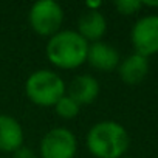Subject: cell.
<instances>
[{
    "label": "cell",
    "instance_id": "cell-11",
    "mask_svg": "<svg viewBox=\"0 0 158 158\" xmlns=\"http://www.w3.org/2000/svg\"><path fill=\"white\" fill-rule=\"evenodd\" d=\"M107 31V20L98 10H89L79 17L77 33L87 42H99Z\"/></svg>",
    "mask_w": 158,
    "mask_h": 158
},
{
    "label": "cell",
    "instance_id": "cell-14",
    "mask_svg": "<svg viewBox=\"0 0 158 158\" xmlns=\"http://www.w3.org/2000/svg\"><path fill=\"white\" fill-rule=\"evenodd\" d=\"M13 158H37V156L33 152V149H30L27 146H22L16 152H13Z\"/></svg>",
    "mask_w": 158,
    "mask_h": 158
},
{
    "label": "cell",
    "instance_id": "cell-2",
    "mask_svg": "<svg viewBox=\"0 0 158 158\" xmlns=\"http://www.w3.org/2000/svg\"><path fill=\"white\" fill-rule=\"evenodd\" d=\"M129 144L127 130L116 121H99L87 133V149L96 158H123Z\"/></svg>",
    "mask_w": 158,
    "mask_h": 158
},
{
    "label": "cell",
    "instance_id": "cell-4",
    "mask_svg": "<svg viewBox=\"0 0 158 158\" xmlns=\"http://www.w3.org/2000/svg\"><path fill=\"white\" fill-rule=\"evenodd\" d=\"M28 22L36 34L51 37L60 31V25L64 22V10L54 0H40L31 6Z\"/></svg>",
    "mask_w": 158,
    "mask_h": 158
},
{
    "label": "cell",
    "instance_id": "cell-16",
    "mask_svg": "<svg viewBox=\"0 0 158 158\" xmlns=\"http://www.w3.org/2000/svg\"><path fill=\"white\" fill-rule=\"evenodd\" d=\"M143 5H147V6H158V2H143Z\"/></svg>",
    "mask_w": 158,
    "mask_h": 158
},
{
    "label": "cell",
    "instance_id": "cell-5",
    "mask_svg": "<svg viewBox=\"0 0 158 158\" xmlns=\"http://www.w3.org/2000/svg\"><path fill=\"white\" fill-rule=\"evenodd\" d=\"M76 149V136L65 127H54L48 130L40 141L42 158H74Z\"/></svg>",
    "mask_w": 158,
    "mask_h": 158
},
{
    "label": "cell",
    "instance_id": "cell-13",
    "mask_svg": "<svg viewBox=\"0 0 158 158\" xmlns=\"http://www.w3.org/2000/svg\"><path fill=\"white\" fill-rule=\"evenodd\" d=\"M115 6L121 14L129 16L139 10L143 6V2H139V0H118V2H115Z\"/></svg>",
    "mask_w": 158,
    "mask_h": 158
},
{
    "label": "cell",
    "instance_id": "cell-6",
    "mask_svg": "<svg viewBox=\"0 0 158 158\" xmlns=\"http://www.w3.org/2000/svg\"><path fill=\"white\" fill-rule=\"evenodd\" d=\"M132 44L138 54L150 56L158 53V16H144L132 28L130 33Z\"/></svg>",
    "mask_w": 158,
    "mask_h": 158
},
{
    "label": "cell",
    "instance_id": "cell-3",
    "mask_svg": "<svg viewBox=\"0 0 158 158\" xmlns=\"http://www.w3.org/2000/svg\"><path fill=\"white\" fill-rule=\"evenodd\" d=\"M64 79L51 70H37L31 73L25 82V93L28 99L40 107L54 106L65 95Z\"/></svg>",
    "mask_w": 158,
    "mask_h": 158
},
{
    "label": "cell",
    "instance_id": "cell-10",
    "mask_svg": "<svg viewBox=\"0 0 158 158\" xmlns=\"http://www.w3.org/2000/svg\"><path fill=\"white\" fill-rule=\"evenodd\" d=\"M149 71V60L146 56H141L138 53H133L127 56L123 62L118 65V73L121 81L127 85H136L147 76Z\"/></svg>",
    "mask_w": 158,
    "mask_h": 158
},
{
    "label": "cell",
    "instance_id": "cell-7",
    "mask_svg": "<svg viewBox=\"0 0 158 158\" xmlns=\"http://www.w3.org/2000/svg\"><path fill=\"white\" fill-rule=\"evenodd\" d=\"M65 92L79 106H89L99 95V82L90 74H79L71 79Z\"/></svg>",
    "mask_w": 158,
    "mask_h": 158
},
{
    "label": "cell",
    "instance_id": "cell-9",
    "mask_svg": "<svg viewBox=\"0 0 158 158\" xmlns=\"http://www.w3.org/2000/svg\"><path fill=\"white\" fill-rule=\"evenodd\" d=\"M23 146V129L11 115H0V150L16 152Z\"/></svg>",
    "mask_w": 158,
    "mask_h": 158
},
{
    "label": "cell",
    "instance_id": "cell-12",
    "mask_svg": "<svg viewBox=\"0 0 158 158\" xmlns=\"http://www.w3.org/2000/svg\"><path fill=\"white\" fill-rule=\"evenodd\" d=\"M79 109H81V106H79L76 101H73L68 95H64V96L54 104L56 113H57L60 118H64V119H71V118L77 116Z\"/></svg>",
    "mask_w": 158,
    "mask_h": 158
},
{
    "label": "cell",
    "instance_id": "cell-8",
    "mask_svg": "<svg viewBox=\"0 0 158 158\" xmlns=\"http://www.w3.org/2000/svg\"><path fill=\"white\" fill-rule=\"evenodd\" d=\"M87 60L99 71H112L119 65V53L113 45L99 40L89 45Z\"/></svg>",
    "mask_w": 158,
    "mask_h": 158
},
{
    "label": "cell",
    "instance_id": "cell-1",
    "mask_svg": "<svg viewBox=\"0 0 158 158\" xmlns=\"http://www.w3.org/2000/svg\"><path fill=\"white\" fill-rule=\"evenodd\" d=\"M89 42L73 30H60L48 39L47 57L48 60L64 70L81 67L87 60Z\"/></svg>",
    "mask_w": 158,
    "mask_h": 158
},
{
    "label": "cell",
    "instance_id": "cell-15",
    "mask_svg": "<svg viewBox=\"0 0 158 158\" xmlns=\"http://www.w3.org/2000/svg\"><path fill=\"white\" fill-rule=\"evenodd\" d=\"M87 6H89V8H95V10H98V8L101 6V2H87Z\"/></svg>",
    "mask_w": 158,
    "mask_h": 158
}]
</instances>
